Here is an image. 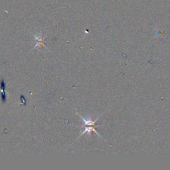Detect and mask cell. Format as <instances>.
<instances>
[{
	"label": "cell",
	"mask_w": 170,
	"mask_h": 170,
	"mask_svg": "<svg viewBox=\"0 0 170 170\" xmlns=\"http://www.w3.org/2000/svg\"><path fill=\"white\" fill-rule=\"evenodd\" d=\"M95 132L97 136H98L100 138H102L101 136L97 132L96 130H95V127H94V126H90V127L84 126V130L81 132V133H80V136L78 137L77 139H78V138H80V137H81L82 135L84 134H88L89 136H90V134H91V132ZM77 139H76V140H77Z\"/></svg>",
	"instance_id": "obj_2"
},
{
	"label": "cell",
	"mask_w": 170,
	"mask_h": 170,
	"mask_svg": "<svg viewBox=\"0 0 170 170\" xmlns=\"http://www.w3.org/2000/svg\"><path fill=\"white\" fill-rule=\"evenodd\" d=\"M35 38H36V39H38V41H39V42H41V41H42V39H38L37 37H36V36H35ZM39 44H41V45H43V44H42V42H38V43L37 44V45H36V46L35 47H37V45H39Z\"/></svg>",
	"instance_id": "obj_3"
},
{
	"label": "cell",
	"mask_w": 170,
	"mask_h": 170,
	"mask_svg": "<svg viewBox=\"0 0 170 170\" xmlns=\"http://www.w3.org/2000/svg\"><path fill=\"white\" fill-rule=\"evenodd\" d=\"M76 114H77V115H78V116H79L80 118H81V120L83 121V122H84V125H82V126H80V127L84 128V126H94V127L96 128V126H100V125H97L96 124V122L98 121V119L100 118V117L103 115L104 113L101 114V115H100V116H98V118H97L94 121H93L92 119H91V118H89L88 119H85L82 116H80L79 114H78L77 112H76Z\"/></svg>",
	"instance_id": "obj_1"
}]
</instances>
